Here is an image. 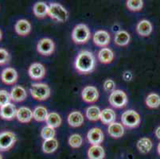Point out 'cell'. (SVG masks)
I'll list each match as a JSON object with an SVG mask.
<instances>
[{"label":"cell","instance_id":"obj_1","mask_svg":"<svg viewBox=\"0 0 160 159\" xmlns=\"http://www.w3.org/2000/svg\"><path fill=\"white\" fill-rule=\"evenodd\" d=\"M74 65L76 70L81 74L90 73L95 68V57L90 51L82 50L78 53Z\"/></svg>","mask_w":160,"mask_h":159},{"label":"cell","instance_id":"obj_2","mask_svg":"<svg viewBox=\"0 0 160 159\" xmlns=\"http://www.w3.org/2000/svg\"><path fill=\"white\" fill-rule=\"evenodd\" d=\"M30 92L32 97L39 101H44L49 98L51 95V90L49 85L43 83H35L31 85Z\"/></svg>","mask_w":160,"mask_h":159},{"label":"cell","instance_id":"obj_3","mask_svg":"<svg viewBox=\"0 0 160 159\" xmlns=\"http://www.w3.org/2000/svg\"><path fill=\"white\" fill-rule=\"evenodd\" d=\"M48 15L55 21L59 22H65L69 17V12L60 3L53 2L49 6Z\"/></svg>","mask_w":160,"mask_h":159},{"label":"cell","instance_id":"obj_4","mask_svg":"<svg viewBox=\"0 0 160 159\" xmlns=\"http://www.w3.org/2000/svg\"><path fill=\"white\" fill-rule=\"evenodd\" d=\"M91 37V32L85 24L75 26L72 32V39L76 44H85Z\"/></svg>","mask_w":160,"mask_h":159},{"label":"cell","instance_id":"obj_5","mask_svg":"<svg viewBox=\"0 0 160 159\" xmlns=\"http://www.w3.org/2000/svg\"><path fill=\"white\" fill-rule=\"evenodd\" d=\"M17 137L12 131H4L0 132V151L5 152L10 151L14 146Z\"/></svg>","mask_w":160,"mask_h":159},{"label":"cell","instance_id":"obj_6","mask_svg":"<svg viewBox=\"0 0 160 159\" xmlns=\"http://www.w3.org/2000/svg\"><path fill=\"white\" fill-rule=\"evenodd\" d=\"M122 124L128 128H136L139 125L141 118L139 114L134 110L126 111L121 116Z\"/></svg>","mask_w":160,"mask_h":159},{"label":"cell","instance_id":"obj_7","mask_svg":"<svg viewBox=\"0 0 160 159\" xmlns=\"http://www.w3.org/2000/svg\"><path fill=\"white\" fill-rule=\"evenodd\" d=\"M109 103L115 108H122L128 103L127 94L122 90H115L109 96Z\"/></svg>","mask_w":160,"mask_h":159},{"label":"cell","instance_id":"obj_8","mask_svg":"<svg viewBox=\"0 0 160 159\" xmlns=\"http://www.w3.org/2000/svg\"><path fill=\"white\" fill-rule=\"evenodd\" d=\"M55 49L54 42L50 38L41 39L37 45V50L40 54L43 56L51 55Z\"/></svg>","mask_w":160,"mask_h":159},{"label":"cell","instance_id":"obj_9","mask_svg":"<svg viewBox=\"0 0 160 159\" xmlns=\"http://www.w3.org/2000/svg\"><path fill=\"white\" fill-rule=\"evenodd\" d=\"M28 73L30 78L34 81H40L46 76V70L44 65L41 63H33L29 67Z\"/></svg>","mask_w":160,"mask_h":159},{"label":"cell","instance_id":"obj_10","mask_svg":"<svg viewBox=\"0 0 160 159\" xmlns=\"http://www.w3.org/2000/svg\"><path fill=\"white\" fill-rule=\"evenodd\" d=\"M1 81L7 85H12L18 81V72L13 68H6L1 72L0 75Z\"/></svg>","mask_w":160,"mask_h":159},{"label":"cell","instance_id":"obj_11","mask_svg":"<svg viewBox=\"0 0 160 159\" xmlns=\"http://www.w3.org/2000/svg\"><path fill=\"white\" fill-rule=\"evenodd\" d=\"M81 97L85 102L88 103L97 101L99 98V92L94 86H86L81 92Z\"/></svg>","mask_w":160,"mask_h":159},{"label":"cell","instance_id":"obj_12","mask_svg":"<svg viewBox=\"0 0 160 159\" xmlns=\"http://www.w3.org/2000/svg\"><path fill=\"white\" fill-rule=\"evenodd\" d=\"M104 135L102 130L98 127H93L88 131L87 139L92 145H100L104 141Z\"/></svg>","mask_w":160,"mask_h":159},{"label":"cell","instance_id":"obj_13","mask_svg":"<svg viewBox=\"0 0 160 159\" xmlns=\"http://www.w3.org/2000/svg\"><path fill=\"white\" fill-rule=\"evenodd\" d=\"M111 41L110 34L105 30H98L93 35V42L96 46L104 48L108 46Z\"/></svg>","mask_w":160,"mask_h":159},{"label":"cell","instance_id":"obj_14","mask_svg":"<svg viewBox=\"0 0 160 159\" xmlns=\"http://www.w3.org/2000/svg\"><path fill=\"white\" fill-rule=\"evenodd\" d=\"M17 110L18 109L16 108V107L13 103H7L0 107V117L4 120H12L13 119L16 118Z\"/></svg>","mask_w":160,"mask_h":159},{"label":"cell","instance_id":"obj_15","mask_svg":"<svg viewBox=\"0 0 160 159\" xmlns=\"http://www.w3.org/2000/svg\"><path fill=\"white\" fill-rule=\"evenodd\" d=\"M11 100L16 103L24 101L27 98V92L24 87L21 85H16L11 89Z\"/></svg>","mask_w":160,"mask_h":159},{"label":"cell","instance_id":"obj_16","mask_svg":"<svg viewBox=\"0 0 160 159\" xmlns=\"http://www.w3.org/2000/svg\"><path fill=\"white\" fill-rule=\"evenodd\" d=\"M15 32L19 36H27L31 31V24L26 19H20L14 26Z\"/></svg>","mask_w":160,"mask_h":159},{"label":"cell","instance_id":"obj_17","mask_svg":"<svg viewBox=\"0 0 160 159\" xmlns=\"http://www.w3.org/2000/svg\"><path fill=\"white\" fill-rule=\"evenodd\" d=\"M16 118L22 123H27L31 121L33 118V111L27 107H22L17 110Z\"/></svg>","mask_w":160,"mask_h":159},{"label":"cell","instance_id":"obj_18","mask_svg":"<svg viewBox=\"0 0 160 159\" xmlns=\"http://www.w3.org/2000/svg\"><path fill=\"white\" fill-rule=\"evenodd\" d=\"M85 118L79 111L71 112L68 116V123L72 127H79L84 123Z\"/></svg>","mask_w":160,"mask_h":159},{"label":"cell","instance_id":"obj_19","mask_svg":"<svg viewBox=\"0 0 160 159\" xmlns=\"http://www.w3.org/2000/svg\"><path fill=\"white\" fill-rule=\"evenodd\" d=\"M108 135L113 138H120L124 135V127L120 122H112L108 127Z\"/></svg>","mask_w":160,"mask_h":159},{"label":"cell","instance_id":"obj_20","mask_svg":"<svg viewBox=\"0 0 160 159\" xmlns=\"http://www.w3.org/2000/svg\"><path fill=\"white\" fill-rule=\"evenodd\" d=\"M152 25L148 20H142L136 26V31L142 37H148L152 32Z\"/></svg>","mask_w":160,"mask_h":159},{"label":"cell","instance_id":"obj_21","mask_svg":"<svg viewBox=\"0 0 160 159\" xmlns=\"http://www.w3.org/2000/svg\"><path fill=\"white\" fill-rule=\"evenodd\" d=\"M114 57V52L109 48H102L98 52L99 61L103 64L112 63Z\"/></svg>","mask_w":160,"mask_h":159},{"label":"cell","instance_id":"obj_22","mask_svg":"<svg viewBox=\"0 0 160 159\" xmlns=\"http://www.w3.org/2000/svg\"><path fill=\"white\" fill-rule=\"evenodd\" d=\"M116 114L114 110L111 108H105L101 111L100 113V121L106 125H110L116 121Z\"/></svg>","mask_w":160,"mask_h":159},{"label":"cell","instance_id":"obj_23","mask_svg":"<svg viewBox=\"0 0 160 159\" xmlns=\"http://www.w3.org/2000/svg\"><path fill=\"white\" fill-rule=\"evenodd\" d=\"M105 157L104 150L100 145H92L88 151V159H104Z\"/></svg>","mask_w":160,"mask_h":159},{"label":"cell","instance_id":"obj_24","mask_svg":"<svg viewBox=\"0 0 160 159\" xmlns=\"http://www.w3.org/2000/svg\"><path fill=\"white\" fill-rule=\"evenodd\" d=\"M130 34L125 30H120L115 35L114 42L118 46H126L130 42Z\"/></svg>","mask_w":160,"mask_h":159},{"label":"cell","instance_id":"obj_25","mask_svg":"<svg viewBox=\"0 0 160 159\" xmlns=\"http://www.w3.org/2000/svg\"><path fill=\"white\" fill-rule=\"evenodd\" d=\"M136 147H137V149L141 154H146L151 151L152 147H153V144H152V142L149 138L143 137V138H141L140 139H139L137 144H136Z\"/></svg>","mask_w":160,"mask_h":159},{"label":"cell","instance_id":"obj_26","mask_svg":"<svg viewBox=\"0 0 160 159\" xmlns=\"http://www.w3.org/2000/svg\"><path fill=\"white\" fill-rule=\"evenodd\" d=\"M49 6L44 2H36L33 7V11L34 15L39 18L45 17L48 14Z\"/></svg>","mask_w":160,"mask_h":159},{"label":"cell","instance_id":"obj_27","mask_svg":"<svg viewBox=\"0 0 160 159\" xmlns=\"http://www.w3.org/2000/svg\"><path fill=\"white\" fill-rule=\"evenodd\" d=\"M46 122L47 126L51 127L55 129V128L61 126L62 120L59 114H58L57 112H50V113L48 114Z\"/></svg>","mask_w":160,"mask_h":159},{"label":"cell","instance_id":"obj_28","mask_svg":"<svg viewBox=\"0 0 160 159\" xmlns=\"http://www.w3.org/2000/svg\"><path fill=\"white\" fill-rule=\"evenodd\" d=\"M58 148V141L56 138L45 140L42 144V151L45 154H52Z\"/></svg>","mask_w":160,"mask_h":159},{"label":"cell","instance_id":"obj_29","mask_svg":"<svg viewBox=\"0 0 160 159\" xmlns=\"http://www.w3.org/2000/svg\"><path fill=\"white\" fill-rule=\"evenodd\" d=\"M48 111L43 106H38L33 111V118L37 122H43L46 120L48 116Z\"/></svg>","mask_w":160,"mask_h":159},{"label":"cell","instance_id":"obj_30","mask_svg":"<svg viewBox=\"0 0 160 159\" xmlns=\"http://www.w3.org/2000/svg\"><path fill=\"white\" fill-rule=\"evenodd\" d=\"M101 110L97 106H91L88 107L86 110V117L90 121H97L100 118Z\"/></svg>","mask_w":160,"mask_h":159},{"label":"cell","instance_id":"obj_31","mask_svg":"<svg viewBox=\"0 0 160 159\" xmlns=\"http://www.w3.org/2000/svg\"><path fill=\"white\" fill-rule=\"evenodd\" d=\"M145 103L150 108H157L160 106V96L156 93H151L147 96Z\"/></svg>","mask_w":160,"mask_h":159},{"label":"cell","instance_id":"obj_32","mask_svg":"<svg viewBox=\"0 0 160 159\" xmlns=\"http://www.w3.org/2000/svg\"><path fill=\"white\" fill-rule=\"evenodd\" d=\"M55 135H56V131L54 128L51 127L46 126L42 129L41 131V136L44 140H49L54 138Z\"/></svg>","mask_w":160,"mask_h":159},{"label":"cell","instance_id":"obj_33","mask_svg":"<svg viewBox=\"0 0 160 159\" xmlns=\"http://www.w3.org/2000/svg\"><path fill=\"white\" fill-rule=\"evenodd\" d=\"M83 143V138L78 134H73L69 138V145L72 148L78 149L81 147Z\"/></svg>","mask_w":160,"mask_h":159},{"label":"cell","instance_id":"obj_34","mask_svg":"<svg viewBox=\"0 0 160 159\" xmlns=\"http://www.w3.org/2000/svg\"><path fill=\"white\" fill-rule=\"evenodd\" d=\"M126 5L130 11H139L143 7V2L142 0H128Z\"/></svg>","mask_w":160,"mask_h":159},{"label":"cell","instance_id":"obj_35","mask_svg":"<svg viewBox=\"0 0 160 159\" xmlns=\"http://www.w3.org/2000/svg\"><path fill=\"white\" fill-rule=\"evenodd\" d=\"M11 95L6 90H0V107L11 103Z\"/></svg>","mask_w":160,"mask_h":159},{"label":"cell","instance_id":"obj_36","mask_svg":"<svg viewBox=\"0 0 160 159\" xmlns=\"http://www.w3.org/2000/svg\"><path fill=\"white\" fill-rule=\"evenodd\" d=\"M9 52L3 48H0V65H4L10 61Z\"/></svg>","mask_w":160,"mask_h":159},{"label":"cell","instance_id":"obj_37","mask_svg":"<svg viewBox=\"0 0 160 159\" xmlns=\"http://www.w3.org/2000/svg\"><path fill=\"white\" fill-rule=\"evenodd\" d=\"M104 88L106 92H112L116 88V83L111 79L106 80L104 83Z\"/></svg>","mask_w":160,"mask_h":159},{"label":"cell","instance_id":"obj_38","mask_svg":"<svg viewBox=\"0 0 160 159\" xmlns=\"http://www.w3.org/2000/svg\"><path fill=\"white\" fill-rule=\"evenodd\" d=\"M155 136H156L158 139H160V127H157V129L155 130Z\"/></svg>","mask_w":160,"mask_h":159},{"label":"cell","instance_id":"obj_39","mask_svg":"<svg viewBox=\"0 0 160 159\" xmlns=\"http://www.w3.org/2000/svg\"><path fill=\"white\" fill-rule=\"evenodd\" d=\"M157 150H158V154H159V155H160V143L158 145V148H157Z\"/></svg>","mask_w":160,"mask_h":159},{"label":"cell","instance_id":"obj_40","mask_svg":"<svg viewBox=\"0 0 160 159\" xmlns=\"http://www.w3.org/2000/svg\"><path fill=\"white\" fill-rule=\"evenodd\" d=\"M2 31H1V30H0V41L2 40Z\"/></svg>","mask_w":160,"mask_h":159},{"label":"cell","instance_id":"obj_41","mask_svg":"<svg viewBox=\"0 0 160 159\" xmlns=\"http://www.w3.org/2000/svg\"><path fill=\"white\" fill-rule=\"evenodd\" d=\"M0 159H2V155L1 154V153H0Z\"/></svg>","mask_w":160,"mask_h":159}]
</instances>
